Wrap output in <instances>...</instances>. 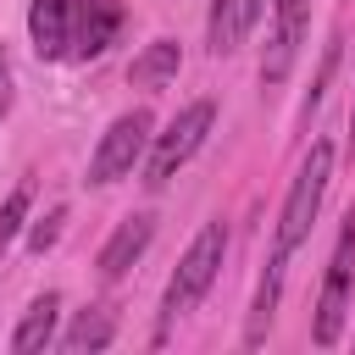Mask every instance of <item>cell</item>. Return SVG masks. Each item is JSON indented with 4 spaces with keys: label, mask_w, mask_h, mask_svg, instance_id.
<instances>
[{
    "label": "cell",
    "mask_w": 355,
    "mask_h": 355,
    "mask_svg": "<svg viewBox=\"0 0 355 355\" xmlns=\"http://www.w3.org/2000/svg\"><path fill=\"white\" fill-rule=\"evenodd\" d=\"M222 255H227V222H205V227L189 239V250L178 255L172 277H166V294H161L155 338H150V344H166L172 327H178V322L211 294V283H216V272H222Z\"/></svg>",
    "instance_id": "obj_1"
},
{
    "label": "cell",
    "mask_w": 355,
    "mask_h": 355,
    "mask_svg": "<svg viewBox=\"0 0 355 355\" xmlns=\"http://www.w3.org/2000/svg\"><path fill=\"white\" fill-rule=\"evenodd\" d=\"M333 144L327 139H316L311 150H305V161H300V172H294V183H288V194H283V211H277V227H272V250L277 255H294L305 239H311V222L322 216V200H327V183H333Z\"/></svg>",
    "instance_id": "obj_2"
},
{
    "label": "cell",
    "mask_w": 355,
    "mask_h": 355,
    "mask_svg": "<svg viewBox=\"0 0 355 355\" xmlns=\"http://www.w3.org/2000/svg\"><path fill=\"white\" fill-rule=\"evenodd\" d=\"M211 128H216V100H189L161 133H150V150H144V183H150V189H166V183L194 161V150L211 139Z\"/></svg>",
    "instance_id": "obj_3"
},
{
    "label": "cell",
    "mask_w": 355,
    "mask_h": 355,
    "mask_svg": "<svg viewBox=\"0 0 355 355\" xmlns=\"http://www.w3.org/2000/svg\"><path fill=\"white\" fill-rule=\"evenodd\" d=\"M349 305H355V211L344 216V227H338V239H333V255H327V272H322L316 322H311V344H316V349L344 344Z\"/></svg>",
    "instance_id": "obj_4"
},
{
    "label": "cell",
    "mask_w": 355,
    "mask_h": 355,
    "mask_svg": "<svg viewBox=\"0 0 355 355\" xmlns=\"http://www.w3.org/2000/svg\"><path fill=\"white\" fill-rule=\"evenodd\" d=\"M150 133H155V116L144 111V105H133V111H122L105 133H100V144H94V155H89V183L94 189H111V183H122L139 161H144V150H150Z\"/></svg>",
    "instance_id": "obj_5"
},
{
    "label": "cell",
    "mask_w": 355,
    "mask_h": 355,
    "mask_svg": "<svg viewBox=\"0 0 355 355\" xmlns=\"http://www.w3.org/2000/svg\"><path fill=\"white\" fill-rule=\"evenodd\" d=\"M272 39H266V55H261V83H283L294 72V55L305 44V28H311V0H272Z\"/></svg>",
    "instance_id": "obj_6"
},
{
    "label": "cell",
    "mask_w": 355,
    "mask_h": 355,
    "mask_svg": "<svg viewBox=\"0 0 355 355\" xmlns=\"http://www.w3.org/2000/svg\"><path fill=\"white\" fill-rule=\"evenodd\" d=\"M122 33V0H72V61H94Z\"/></svg>",
    "instance_id": "obj_7"
},
{
    "label": "cell",
    "mask_w": 355,
    "mask_h": 355,
    "mask_svg": "<svg viewBox=\"0 0 355 355\" xmlns=\"http://www.w3.org/2000/svg\"><path fill=\"white\" fill-rule=\"evenodd\" d=\"M272 0H211V17H205V44L211 55H233L266 17Z\"/></svg>",
    "instance_id": "obj_8"
},
{
    "label": "cell",
    "mask_w": 355,
    "mask_h": 355,
    "mask_svg": "<svg viewBox=\"0 0 355 355\" xmlns=\"http://www.w3.org/2000/svg\"><path fill=\"white\" fill-rule=\"evenodd\" d=\"M28 39L39 61H67L72 50V0H28Z\"/></svg>",
    "instance_id": "obj_9"
},
{
    "label": "cell",
    "mask_w": 355,
    "mask_h": 355,
    "mask_svg": "<svg viewBox=\"0 0 355 355\" xmlns=\"http://www.w3.org/2000/svg\"><path fill=\"white\" fill-rule=\"evenodd\" d=\"M150 239H155V216L150 211H139V216H128V222H116V233L105 239V250H100V277H122L144 250H150Z\"/></svg>",
    "instance_id": "obj_10"
},
{
    "label": "cell",
    "mask_w": 355,
    "mask_h": 355,
    "mask_svg": "<svg viewBox=\"0 0 355 355\" xmlns=\"http://www.w3.org/2000/svg\"><path fill=\"white\" fill-rule=\"evenodd\" d=\"M283 272H288V255H266V272L255 283V300H250V322H244V349H261L266 333H272V316H277V294H283Z\"/></svg>",
    "instance_id": "obj_11"
},
{
    "label": "cell",
    "mask_w": 355,
    "mask_h": 355,
    "mask_svg": "<svg viewBox=\"0 0 355 355\" xmlns=\"http://www.w3.org/2000/svg\"><path fill=\"white\" fill-rule=\"evenodd\" d=\"M55 322H61V294L44 288V294L22 311V322H17V333H11V349H17V355H33V349L55 344Z\"/></svg>",
    "instance_id": "obj_12"
},
{
    "label": "cell",
    "mask_w": 355,
    "mask_h": 355,
    "mask_svg": "<svg viewBox=\"0 0 355 355\" xmlns=\"http://www.w3.org/2000/svg\"><path fill=\"white\" fill-rule=\"evenodd\" d=\"M178 67H183V50H178V39H150V44L133 55L128 78H133L139 89H161V83H172V78H178Z\"/></svg>",
    "instance_id": "obj_13"
},
{
    "label": "cell",
    "mask_w": 355,
    "mask_h": 355,
    "mask_svg": "<svg viewBox=\"0 0 355 355\" xmlns=\"http://www.w3.org/2000/svg\"><path fill=\"white\" fill-rule=\"evenodd\" d=\"M111 338H116V316H111L105 305H89V311H78V322L61 333V349L83 355V349H105Z\"/></svg>",
    "instance_id": "obj_14"
},
{
    "label": "cell",
    "mask_w": 355,
    "mask_h": 355,
    "mask_svg": "<svg viewBox=\"0 0 355 355\" xmlns=\"http://www.w3.org/2000/svg\"><path fill=\"white\" fill-rule=\"evenodd\" d=\"M28 211H33V183H17L6 200H0V250L22 233V222H28Z\"/></svg>",
    "instance_id": "obj_15"
},
{
    "label": "cell",
    "mask_w": 355,
    "mask_h": 355,
    "mask_svg": "<svg viewBox=\"0 0 355 355\" xmlns=\"http://www.w3.org/2000/svg\"><path fill=\"white\" fill-rule=\"evenodd\" d=\"M61 222H67V205H50V216H39V222L28 227V250H33V255H44V250L61 239Z\"/></svg>",
    "instance_id": "obj_16"
},
{
    "label": "cell",
    "mask_w": 355,
    "mask_h": 355,
    "mask_svg": "<svg viewBox=\"0 0 355 355\" xmlns=\"http://www.w3.org/2000/svg\"><path fill=\"white\" fill-rule=\"evenodd\" d=\"M333 61H338V50H327V61H322V78L316 83H327V72H333ZM322 100V89H311V100H305V116H311V105Z\"/></svg>",
    "instance_id": "obj_17"
},
{
    "label": "cell",
    "mask_w": 355,
    "mask_h": 355,
    "mask_svg": "<svg viewBox=\"0 0 355 355\" xmlns=\"http://www.w3.org/2000/svg\"><path fill=\"white\" fill-rule=\"evenodd\" d=\"M6 105H11V72H6V61H0V116H6Z\"/></svg>",
    "instance_id": "obj_18"
},
{
    "label": "cell",
    "mask_w": 355,
    "mask_h": 355,
    "mask_svg": "<svg viewBox=\"0 0 355 355\" xmlns=\"http://www.w3.org/2000/svg\"><path fill=\"white\" fill-rule=\"evenodd\" d=\"M349 155H355V105H349Z\"/></svg>",
    "instance_id": "obj_19"
}]
</instances>
